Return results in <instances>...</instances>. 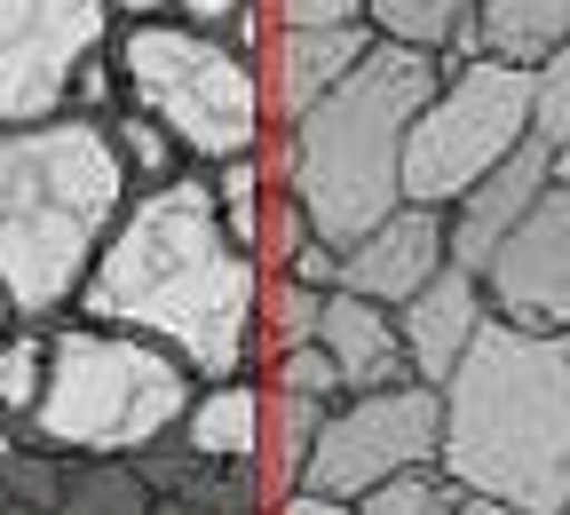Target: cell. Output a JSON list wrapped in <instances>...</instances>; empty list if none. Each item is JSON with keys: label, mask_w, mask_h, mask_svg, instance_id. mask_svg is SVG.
Listing matches in <instances>:
<instances>
[{"label": "cell", "mask_w": 570, "mask_h": 515, "mask_svg": "<svg viewBox=\"0 0 570 515\" xmlns=\"http://www.w3.org/2000/svg\"><path fill=\"white\" fill-rule=\"evenodd\" d=\"M262 389H269V381H262ZM325 412H333V405L294 397V389H269V397H262V460H254V484H262V499H269V507L302 492Z\"/></svg>", "instance_id": "e0dca14e"}, {"label": "cell", "mask_w": 570, "mask_h": 515, "mask_svg": "<svg viewBox=\"0 0 570 515\" xmlns=\"http://www.w3.org/2000/svg\"><path fill=\"white\" fill-rule=\"evenodd\" d=\"M71 318L175 349L206 389L262 381V262L230 239L214 183L198 167L159 191H135Z\"/></svg>", "instance_id": "6da1fadb"}, {"label": "cell", "mask_w": 570, "mask_h": 515, "mask_svg": "<svg viewBox=\"0 0 570 515\" xmlns=\"http://www.w3.org/2000/svg\"><path fill=\"white\" fill-rule=\"evenodd\" d=\"M17 453H32V445H24V436H17V428H9V420H0V468H9V460H17Z\"/></svg>", "instance_id": "836d02e7"}, {"label": "cell", "mask_w": 570, "mask_h": 515, "mask_svg": "<svg viewBox=\"0 0 570 515\" xmlns=\"http://www.w3.org/2000/svg\"><path fill=\"white\" fill-rule=\"evenodd\" d=\"M317 231H309V214H302V198L294 191H269V206H262V231H254V262H262V278H285L302 262V246H309Z\"/></svg>", "instance_id": "cb8c5ba5"}, {"label": "cell", "mask_w": 570, "mask_h": 515, "mask_svg": "<svg viewBox=\"0 0 570 515\" xmlns=\"http://www.w3.org/2000/svg\"><path fill=\"white\" fill-rule=\"evenodd\" d=\"M119 64V96L127 111L159 119L175 135V152L214 175L223 159H246L277 135L269 127V88H262V56H246L230 32L183 25V17H127L111 40Z\"/></svg>", "instance_id": "8992f818"}, {"label": "cell", "mask_w": 570, "mask_h": 515, "mask_svg": "<svg viewBox=\"0 0 570 515\" xmlns=\"http://www.w3.org/2000/svg\"><path fill=\"white\" fill-rule=\"evenodd\" d=\"M436 80H444V56L381 40L317 111H302L294 127H277L262 143L269 183L302 198L309 231L325 246L348 254L404 206V135L420 104L436 96Z\"/></svg>", "instance_id": "3957f363"}, {"label": "cell", "mask_w": 570, "mask_h": 515, "mask_svg": "<svg viewBox=\"0 0 570 515\" xmlns=\"http://www.w3.org/2000/svg\"><path fill=\"white\" fill-rule=\"evenodd\" d=\"M373 48H381L373 25H325V32H277V25H269V48H262L269 127H294L302 111H317Z\"/></svg>", "instance_id": "5bb4252c"}, {"label": "cell", "mask_w": 570, "mask_h": 515, "mask_svg": "<svg viewBox=\"0 0 570 515\" xmlns=\"http://www.w3.org/2000/svg\"><path fill=\"white\" fill-rule=\"evenodd\" d=\"M277 32H325V25H365V0H262Z\"/></svg>", "instance_id": "83f0119b"}, {"label": "cell", "mask_w": 570, "mask_h": 515, "mask_svg": "<svg viewBox=\"0 0 570 515\" xmlns=\"http://www.w3.org/2000/svg\"><path fill=\"white\" fill-rule=\"evenodd\" d=\"M246 9H262V0H175L183 25H214V32H223L230 17H246Z\"/></svg>", "instance_id": "f546056e"}, {"label": "cell", "mask_w": 570, "mask_h": 515, "mask_svg": "<svg viewBox=\"0 0 570 515\" xmlns=\"http://www.w3.org/2000/svg\"><path fill=\"white\" fill-rule=\"evenodd\" d=\"M198 373L119 325L56 318L48 325V397L32 412V453L56 460H142L183 436V412L198 405Z\"/></svg>", "instance_id": "5b68a950"}, {"label": "cell", "mask_w": 570, "mask_h": 515, "mask_svg": "<svg viewBox=\"0 0 570 515\" xmlns=\"http://www.w3.org/2000/svg\"><path fill=\"white\" fill-rule=\"evenodd\" d=\"M356 515H460V484L444 468H412V476L381 484L373 499H356Z\"/></svg>", "instance_id": "484cf974"}, {"label": "cell", "mask_w": 570, "mask_h": 515, "mask_svg": "<svg viewBox=\"0 0 570 515\" xmlns=\"http://www.w3.org/2000/svg\"><path fill=\"white\" fill-rule=\"evenodd\" d=\"M547 191H554V152L531 135L508 167H491V175H483V183H475V191L444 214V231H452V262L483 278V270H491V254H499V246H508V239L531 223Z\"/></svg>", "instance_id": "7c38bea8"}, {"label": "cell", "mask_w": 570, "mask_h": 515, "mask_svg": "<svg viewBox=\"0 0 570 515\" xmlns=\"http://www.w3.org/2000/svg\"><path fill=\"white\" fill-rule=\"evenodd\" d=\"M325 357L341 365V389L365 397V389H404L412 381V349L396 310L365 302V293H325V325H317Z\"/></svg>", "instance_id": "9a60e30c"}, {"label": "cell", "mask_w": 570, "mask_h": 515, "mask_svg": "<svg viewBox=\"0 0 570 515\" xmlns=\"http://www.w3.org/2000/svg\"><path fill=\"white\" fill-rule=\"evenodd\" d=\"M491 318L523 325V333H570V191L554 183L539 198V214L491 254L483 270Z\"/></svg>", "instance_id": "30bf717a"}, {"label": "cell", "mask_w": 570, "mask_h": 515, "mask_svg": "<svg viewBox=\"0 0 570 515\" xmlns=\"http://www.w3.org/2000/svg\"><path fill=\"white\" fill-rule=\"evenodd\" d=\"M475 17H483V56L547 64L554 48H570V0H475Z\"/></svg>", "instance_id": "ac0fdd59"}, {"label": "cell", "mask_w": 570, "mask_h": 515, "mask_svg": "<svg viewBox=\"0 0 570 515\" xmlns=\"http://www.w3.org/2000/svg\"><path fill=\"white\" fill-rule=\"evenodd\" d=\"M285 278H302V285H317V293H341V246L309 239V246H302V262L285 270Z\"/></svg>", "instance_id": "f1b7e54d"}, {"label": "cell", "mask_w": 570, "mask_h": 515, "mask_svg": "<svg viewBox=\"0 0 570 515\" xmlns=\"http://www.w3.org/2000/svg\"><path fill=\"white\" fill-rule=\"evenodd\" d=\"M325 325V293L302 278H262V365L285 349H309Z\"/></svg>", "instance_id": "44dd1931"}, {"label": "cell", "mask_w": 570, "mask_h": 515, "mask_svg": "<svg viewBox=\"0 0 570 515\" xmlns=\"http://www.w3.org/2000/svg\"><path fill=\"white\" fill-rule=\"evenodd\" d=\"M460 492L570 515V357L554 333L499 325L444 389V460Z\"/></svg>", "instance_id": "277c9868"}, {"label": "cell", "mask_w": 570, "mask_h": 515, "mask_svg": "<svg viewBox=\"0 0 570 515\" xmlns=\"http://www.w3.org/2000/svg\"><path fill=\"white\" fill-rule=\"evenodd\" d=\"M460 515H531V507H508V499H483V492H460Z\"/></svg>", "instance_id": "1f68e13d"}, {"label": "cell", "mask_w": 570, "mask_h": 515, "mask_svg": "<svg viewBox=\"0 0 570 515\" xmlns=\"http://www.w3.org/2000/svg\"><path fill=\"white\" fill-rule=\"evenodd\" d=\"M452 270V231L444 206H396L373 239H356L341 254V293H365L381 310H404L420 285H436Z\"/></svg>", "instance_id": "8fae6325"}, {"label": "cell", "mask_w": 570, "mask_h": 515, "mask_svg": "<svg viewBox=\"0 0 570 515\" xmlns=\"http://www.w3.org/2000/svg\"><path fill=\"white\" fill-rule=\"evenodd\" d=\"M214 183V206H223V223H230V239L254 254V231H262V206H269V159L262 152H246V159H223V167H214L206 175Z\"/></svg>", "instance_id": "603a6c76"}, {"label": "cell", "mask_w": 570, "mask_h": 515, "mask_svg": "<svg viewBox=\"0 0 570 515\" xmlns=\"http://www.w3.org/2000/svg\"><path fill=\"white\" fill-rule=\"evenodd\" d=\"M262 381H269V389H294V397H317V405H341V397H348V389H341V365L325 357V341L269 357V365H262Z\"/></svg>", "instance_id": "4316f807"}, {"label": "cell", "mask_w": 570, "mask_h": 515, "mask_svg": "<svg viewBox=\"0 0 570 515\" xmlns=\"http://www.w3.org/2000/svg\"><path fill=\"white\" fill-rule=\"evenodd\" d=\"M396 325H404V349H412V381L452 389V373L475 357V341L491 333V293H483L475 270L452 262L436 285H420L412 302L396 310Z\"/></svg>", "instance_id": "4fadbf2b"}, {"label": "cell", "mask_w": 570, "mask_h": 515, "mask_svg": "<svg viewBox=\"0 0 570 515\" xmlns=\"http://www.w3.org/2000/svg\"><path fill=\"white\" fill-rule=\"evenodd\" d=\"M444 460V389L404 381V389H365V397H341L317 428V453L302 492L325 499H373L381 484L412 476V468H436Z\"/></svg>", "instance_id": "9c48e42d"}, {"label": "cell", "mask_w": 570, "mask_h": 515, "mask_svg": "<svg viewBox=\"0 0 570 515\" xmlns=\"http://www.w3.org/2000/svg\"><path fill=\"white\" fill-rule=\"evenodd\" d=\"M119 25V0H0V135L63 119Z\"/></svg>", "instance_id": "ba28073f"}, {"label": "cell", "mask_w": 570, "mask_h": 515, "mask_svg": "<svg viewBox=\"0 0 570 515\" xmlns=\"http://www.w3.org/2000/svg\"><path fill=\"white\" fill-rule=\"evenodd\" d=\"M531 143V64L475 56L444 64L436 96L404 135V206H460L491 167H508Z\"/></svg>", "instance_id": "52a82bcc"}, {"label": "cell", "mask_w": 570, "mask_h": 515, "mask_svg": "<svg viewBox=\"0 0 570 515\" xmlns=\"http://www.w3.org/2000/svg\"><path fill=\"white\" fill-rule=\"evenodd\" d=\"M17 325H24V318H17V302H9V285H0V341H9Z\"/></svg>", "instance_id": "e575fe53"}, {"label": "cell", "mask_w": 570, "mask_h": 515, "mask_svg": "<svg viewBox=\"0 0 570 515\" xmlns=\"http://www.w3.org/2000/svg\"><path fill=\"white\" fill-rule=\"evenodd\" d=\"M262 381H214V389H198V405L183 412V436L175 445L190 453V460H206V468H246L254 476V460H262Z\"/></svg>", "instance_id": "2e32d148"}, {"label": "cell", "mask_w": 570, "mask_h": 515, "mask_svg": "<svg viewBox=\"0 0 570 515\" xmlns=\"http://www.w3.org/2000/svg\"><path fill=\"white\" fill-rule=\"evenodd\" d=\"M48 397V325H17L0 341V420L32 445V412Z\"/></svg>", "instance_id": "d6986e66"}, {"label": "cell", "mask_w": 570, "mask_h": 515, "mask_svg": "<svg viewBox=\"0 0 570 515\" xmlns=\"http://www.w3.org/2000/svg\"><path fill=\"white\" fill-rule=\"evenodd\" d=\"M111 143H119V159H127V175H135V191H159V183H175V175H190V159L175 152V135L159 127V119H142V111H111Z\"/></svg>", "instance_id": "7402d4cb"}, {"label": "cell", "mask_w": 570, "mask_h": 515, "mask_svg": "<svg viewBox=\"0 0 570 515\" xmlns=\"http://www.w3.org/2000/svg\"><path fill=\"white\" fill-rule=\"evenodd\" d=\"M269 515H356L348 499H325V492H294V499H277Z\"/></svg>", "instance_id": "4dcf8cb0"}, {"label": "cell", "mask_w": 570, "mask_h": 515, "mask_svg": "<svg viewBox=\"0 0 570 515\" xmlns=\"http://www.w3.org/2000/svg\"><path fill=\"white\" fill-rule=\"evenodd\" d=\"M468 17H475V0H365V25L381 40H404V48H428V56H444Z\"/></svg>", "instance_id": "ffe728a7"}, {"label": "cell", "mask_w": 570, "mask_h": 515, "mask_svg": "<svg viewBox=\"0 0 570 515\" xmlns=\"http://www.w3.org/2000/svg\"><path fill=\"white\" fill-rule=\"evenodd\" d=\"M554 341H562V357H570V333H554Z\"/></svg>", "instance_id": "d590c367"}, {"label": "cell", "mask_w": 570, "mask_h": 515, "mask_svg": "<svg viewBox=\"0 0 570 515\" xmlns=\"http://www.w3.org/2000/svg\"><path fill=\"white\" fill-rule=\"evenodd\" d=\"M135 206V175L111 143V119H40L0 135V285L24 325L80 310V285L104 262Z\"/></svg>", "instance_id": "7a4b0ae2"}, {"label": "cell", "mask_w": 570, "mask_h": 515, "mask_svg": "<svg viewBox=\"0 0 570 515\" xmlns=\"http://www.w3.org/2000/svg\"><path fill=\"white\" fill-rule=\"evenodd\" d=\"M119 17H175V0H119Z\"/></svg>", "instance_id": "d6a6232c"}, {"label": "cell", "mask_w": 570, "mask_h": 515, "mask_svg": "<svg viewBox=\"0 0 570 515\" xmlns=\"http://www.w3.org/2000/svg\"><path fill=\"white\" fill-rule=\"evenodd\" d=\"M531 135L562 159L570 152V48H554L547 64H531Z\"/></svg>", "instance_id": "d4e9b609"}]
</instances>
